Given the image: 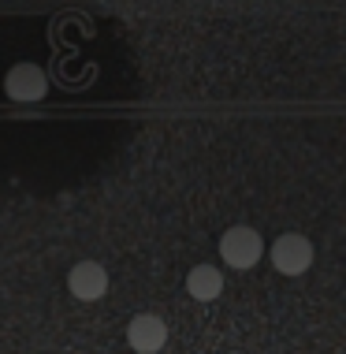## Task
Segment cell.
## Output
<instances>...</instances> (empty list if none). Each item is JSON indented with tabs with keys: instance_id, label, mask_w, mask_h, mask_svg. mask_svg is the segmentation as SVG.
<instances>
[{
	"instance_id": "obj_6",
	"label": "cell",
	"mask_w": 346,
	"mask_h": 354,
	"mask_svg": "<svg viewBox=\"0 0 346 354\" xmlns=\"http://www.w3.org/2000/svg\"><path fill=\"white\" fill-rule=\"evenodd\" d=\"M186 291L194 295L198 302H213V299H220V291H224V272H220L216 265H194L186 276Z\"/></svg>"
},
{
	"instance_id": "obj_2",
	"label": "cell",
	"mask_w": 346,
	"mask_h": 354,
	"mask_svg": "<svg viewBox=\"0 0 346 354\" xmlns=\"http://www.w3.org/2000/svg\"><path fill=\"white\" fill-rule=\"evenodd\" d=\"M4 93L19 104H34V101H45L49 93V79L37 64H15L12 71L4 75Z\"/></svg>"
},
{
	"instance_id": "obj_4",
	"label": "cell",
	"mask_w": 346,
	"mask_h": 354,
	"mask_svg": "<svg viewBox=\"0 0 346 354\" xmlns=\"http://www.w3.org/2000/svg\"><path fill=\"white\" fill-rule=\"evenodd\" d=\"M127 343L138 354H157L168 343V324L157 317V313H138L127 324Z\"/></svg>"
},
{
	"instance_id": "obj_5",
	"label": "cell",
	"mask_w": 346,
	"mask_h": 354,
	"mask_svg": "<svg viewBox=\"0 0 346 354\" xmlns=\"http://www.w3.org/2000/svg\"><path fill=\"white\" fill-rule=\"evenodd\" d=\"M67 287H71L75 299L82 302H97L104 291H108V272L97 261H79L71 272H67Z\"/></svg>"
},
{
	"instance_id": "obj_1",
	"label": "cell",
	"mask_w": 346,
	"mask_h": 354,
	"mask_svg": "<svg viewBox=\"0 0 346 354\" xmlns=\"http://www.w3.org/2000/svg\"><path fill=\"white\" fill-rule=\"evenodd\" d=\"M220 257L231 265V269H253L265 257V239L246 224L227 227L224 239H220Z\"/></svg>"
},
{
	"instance_id": "obj_3",
	"label": "cell",
	"mask_w": 346,
	"mask_h": 354,
	"mask_svg": "<svg viewBox=\"0 0 346 354\" xmlns=\"http://www.w3.org/2000/svg\"><path fill=\"white\" fill-rule=\"evenodd\" d=\"M268 254H272L276 272H283V276H302L313 265V243L305 235H294V232L276 239Z\"/></svg>"
}]
</instances>
